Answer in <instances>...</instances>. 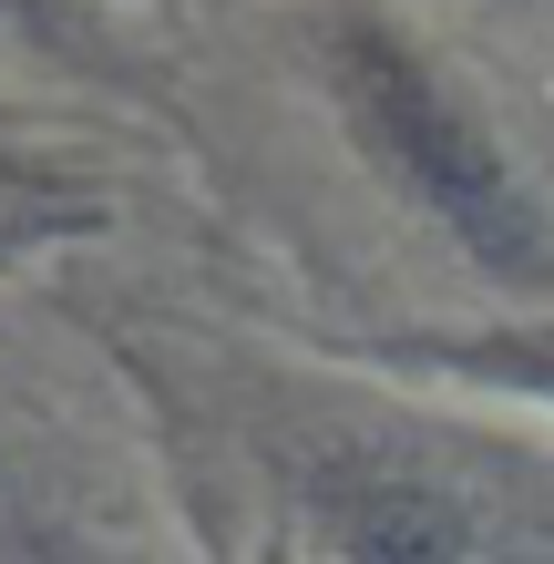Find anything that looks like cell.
<instances>
[{"label":"cell","mask_w":554,"mask_h":564,"mask_svg":"<svg viewBox=\"0 0 554 564\" xmlns=\"http://www.w3.org/2000/svg\"><path fill=\"white\" fill-rule=\"evenodd\" d=\"M298 564H554V452L349 370L195 359Z\"/></svg>","instance_id":"6da1fadb"},{"label":"cell","mask_w":554,"mask_h":564,"mask_svg":"<svg viewBox=\"0 0 554 564\" xmlns=\"http://www.w3.org/2000/svg\"><path fill=\"white\" fill-rule=\"evenodd\" d=\"M0 564H185L123 380L0 288Z\"/></svg>","instance_id":"7a4b0ae2"},{"label":"cell","mask_w":554,"mask_h":564,"mask_svg":"<svg viewBox=\"0 0 554 564\" xmlns=\"http://www.w3.org/2000/svg\"><path fill=\"white\" fill-rule=\"evenodd\" d=\"M0 31H11V42H42L52 62H93V31L62 11V0H0Z\"/></svg>","instance_id":"3957f363"},{"label":"cell","mask_w":554,"mask_h":564,"mask_svg":"<svg viewBox=\"0 0 554 564\" xmlns=\"http://www.w3.org/2000/svg\"><path fill=\"white\" fill-rule=\"evenodd\" d=\"M0 216H31V226H52V175L11 164V144H0Z\"/></svg>","instance_id":"277c9868"}]
</instances>
